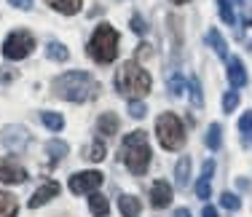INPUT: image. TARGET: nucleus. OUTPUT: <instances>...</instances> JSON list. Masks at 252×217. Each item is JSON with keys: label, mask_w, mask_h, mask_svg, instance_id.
Instances as JSON below:
<instances>
[{"label": "nucleus", "mask_w": 252, "mask_h": 217, "mask_svg": "<svg viewBox=\"0 0 252 217\" xmlns=\"http://www.w3.org/2000/svg\"><path fill=\"white\" fill-rule=\"evenodd\" d=\"M175 217H190V212H188V209H177Z\"/></svg>", "instance_id": "38"}, {"label": "nucleus", "mask_w": 252, "mask_h": 217, "mask_svg": "<svg viewBox=\"0 0 252 217\" xmlns=\"http://www.w3.org/2000/svg\"><path fill=\"white\" fill-rule=\"evenodd\" d=\"M207 148L209 150H220V142H223V129H220V124H212L207 131Z\"/></svg>", "instance_id": "22"}, {"label": "nucleus", "mask_w": 252, "mask_h": 217, "mask_svg": "<svg viewBox=\"0 0 252 217\" xmlns=\"http://www.w3.org/2000/svg\"><path fill=\"white\" fill-rule=\"evenodd\" d=\"M59 196V183H54V180H49V183H43L38 190L32 193V198H30V209H38V207H43V204H49L51 198H57Z\"/></svg>", "instance_id": "10"}, {"label": "nucleus", "mask_w": 252, "mask_h": 217, "mask_svg": "<svg viewBox=\"0 0 252 217\" xmlns=\"http://www.w3.org/2000/svg\"><path fill=\"white\" fill-rule=\"evenodd\" d=\"M212 172H215V161H204V169H201V177H212Z\"/></svg>", "instance_id": "35"}, {"label": "nucleus", "mask_w": 252, "mask_h": 217, "mask_svg": "<svg viewBox=\"0 0 252 217\" xmlns=\"http://www.w3.org/2000/svg\"><path fill=\"white\" fill-rule=\"evenodd\" d=\"M142 57H151V46H148V43L137 46V59H142Z\"/></svg>", "instance_id": "36"}, {"label": "nucleus", "mask_w": 252, "mask_h": 217, "mask_svg": "<svg viewBox=\"0 0 252 217\" xmlns=\"http://www.w3.org/2000/svg\"><path fill=\"white\" fill-rule=\"evenodd\" d=\"M105 153H107L105 145H102L99 140H94L86 150H83V158H86V161H102V158H105Z\"/></svg>", "instance_id": "24"}, {"label": "nucleus", "mask_w": 252, "mask_h": 217, "mask_svg": "<svg viewBox=\"0 0 252 217\" xmlns=\"http://www.w3.org/2000/svg\"><path fill=\"white\" fill-rule=\"evenodd\" d=\"M89 57L99 64H107L118 57V32L113 24H99L89 40Z\"/></svg>", "instance_id": "4"}, {"label": "nucleus", "mask_w": 252, "mask_h": 217, "mask_svg": "<svg viewBox=\"0 0 252 217\" xmlns=\"http://www.w3.org/2000/svg\"><path fill=\"white\" fill-rule=\"evenodd\" d=\"M67 142H62V140H51V142H46V153L51 155V161L57 164V161H62L64 155H67Z\"/></svg>", "instance_id": "20"}, {"label": "nucleus", "mask_w": 252, "mask_h": 217, "mask_svg": "<svg viewBox=\"0 0 252 217\" xmlns=\"http://www.w3.org/2000/svg\"><path fill=\"white\" fill-rule=\"evenodd\" d=\"M11 5H14V8H22V11H30L32 8V0H8Z\"/></svg>", "instance_id": "34"}, {"label": "nucleus", "mask_w": 252, "mask_h": 217, "mask_svg": "<svg viewBox=\"0 0 252 217\" xmlns=\"http://www.w3.org/2000/svg\"><path fill=\"white\" fill-rule=\"evenodd\" d=\"M32 48H35L32 35H30L27 30H14V32L5 38V43H3V57L19 62V59H25V57L32 54Z\"/></svg>", "instance_id": "6"}, {"label": "nucleus", "mask_w": 252, "mask_h": 217, "mask_svg": "<svg viewBox=\"0 0 252 217\" xmlns=\"http://www.w3.org/2000/svg\"><path fill=\"white\" fill-rule=\"evenodd\" d=\"M236 105H239V94L236 92H225L223 94V110L231 113V110H236Z\"/></svg>", "instance_id": "30"}, {"label": "nucleus", "mask_w": 252, "mask_h": 217, "mask_svg": "<svg viewBox=\"0 0 252 217\" xmlns=\"http://www.w3.org/2000/svg\"><path fill=\"white\" fill-rule=\"evenodd\" d=\"M151 204L156 209H164L172 204V185L164 183V180H156L151 188Z\"/></svg>", "instance_id": "11"}, {"label": "nucleus", "mask_w": 252, "mask_h": 217, "mask_svg": "<svg viewBox=\"0 0 252 217\" xmlns=\"http://www.w3.org/2000/svg\"><path fill=\"white\" fill-rule=\"evenodd\" d=\"M27 180V172L19 161L14 158H0V183L5 185H19Z\"/></svg>", "instance_id": "8"}, {"label": "nucleus", "mask_w": 252, "mask_h": 217, "mask_svg": "<svg viewBox=\"0 0 252 217\" xmlns=\"http://www.w3.org/2000/svg\"><path fill=\"white\" fill-rule=\"evenodd\" d=\"M129 116H131V118H137V121H140V118H145V116H148V107H145V102H140V99H131V102H129Z\"/></svg>", "instance_id": "27"}, {"label": "nucleus", "mask_w": 252, "mask_h": 217, "mask_svg": "<svg viewBox=\"0 0 252 217\" xmlns=\"http://www.w3.org/2000/svg\"><path fill=\"white\" fill-rule=\"evenodd\" d=\"M99 92H102L99 81L92 78L89 72H83V70H70V72H64V75H59L57 81H54V94L67 99V102H89Z\"/></svg>", "instance_id": "1"}, {"label": "nucleus", "mask_w": 252, "mask_h": 217, "mask_svg": "<svg viewBox=\"0 0 252 217\" xmlns=\"http://www.w3.org/2000/svg\"><path fill=\"white\" fill-rule=\"evenodd\" d=\"M40 121H43V124L49 126L51 131H62V129H64V118L59 116V113H51V110H46V113H40Z\"/></svg>", "instance_id": "23"}, {"label": "nucleus", "mask_w": 252, "mask_h": 217, "mask_svg": "<svg viewBox=\"0 0 252 217\" xmlns=\"http://www.w3.org/2000/svg\"><path fill=\"white\" fill-rule=\"evenodd\" d=\"M16 212H19L16 198L11 196V193L0 190V217H16Z\"/></svg>", "instance_id": "17"}, {"label": "nucleus", "mask_w": 252, "mask_h": 217, "mask_svg": "<svg viewBox=\"0 0 252 217\" xmlns=\"http://www.w3.org/2000/svg\"><path fill=\"white\" fill-rule=\"evenodd\" d=\"M172 3H177V5H183V3H188V0H172Z\"/></svg>", "instance_id": "39"}, {"label": "nucleus", "mask_w": 252, "mask_h": 217, "mask_svg": "<svg viewBox=\"0 0 252 217\" xmlns=\"http://www.w3.org/2000/svg\"><path fill=\"white\" fill-rule=\"evenodd\" d=\"M97 129H99V134L113 137V134L118 131V116H116V113H102V116H99V124H97Z\"/></svg>", "instance_id": "13"}, {"label": "nucleus", "mask_w": 252, "mask_h": 217, "mask_svg": "<svg viewBox=\"0 0 252 217\" xmlns=\"http://www.w3.org/2000/svg\"><path fill=\"white\" fill-rule=\"evenodd\" d=\"M196 196L204 198V201H207V198L212 196V185H209V180H207V177H201L199 183H196Z\"/></svg>", "instance_id": "29"}, {"label": "nucleus", "mask_w": 252, "mask_h": 217, "mask_svg": "<svg viewBox=\"0 0 252 217\" xmlns=\"http://www.w3.org/2000/svg\"><path fill=\"white\" fill-rule=\"evenodd\" d=\"M228 81L233 89H242L247 83V72H244V64L239 57H228Z\"/></svg>", "instance_id": "12"}, {"label": "nucleus", "mask_w": 252, "mask_h": 217, "mask_svg": "<svg viewBox=\"0 0 252 217\" xmlns=\"http://www.w3.org/2000/svg\"><path fill=\"white\" fill-rule=\"evenodd\" d=\"M102 172H94V169H89V172H78L70 177V190L75 193V196H83V193H94L102 185Z\"/></svg>", "instance_id": "7"}, {"label": "nucleus", "mask_w": 252, "mask_h": 217, "mask_svg": "<svg viewBox=\"0 0 252 217\" xmlns=\"http://www.w3.org/2000/svg\"><path fill=\"white\" fill-rule=\"evenodd\" d=\"M218 8H220V19L228 22V24H236V16H233V8L228 0H218Z\"/></svg>", "instance_id": "26"}, {"label": "nucleus", "mask_w": 252, "mask_h": 217, "mask_svg": "<svg viewBox=\"0 0 252 217\" xmlns=\"http://www.w3.org/2000/svg\"><path fill=\"white\" fill-rule=\"evenodd\" d=\"M46 57L54 59V62H67V59H70V51H67L62 43H57V40H49V46H46Z\"/></svg>", "instance_id": "19"}, {"label": "nucleus", "mask_w": 252, "mask_h": 217, "mask_svg": "<svg viewBox=\"0 0 252 217\" xmlns=\"http://www.w3.org/2000/svg\"><path fill=\"white\" fill-rule=\"evenodd\" d=\"M3 145L14 153H22V150L30 145V131L25 126H5L3 129Z\"/></svg>", "instance_id": "9"}, {"label": "nucleus", "mask_w": 252, "mask_h": 217, "mask_svg": "<svg viewBox=\"0 0 252 217\" xmlns=\"http://www.w3.org/2000/svg\"><path fill=\"white\" fill-rule=\"evenodd\" d=\"M46 3L51 5V8H57L59 14H78L81 11V0H46Z\"/></svg>", "instance_id": "18"}, {"label": "nucleus", "mask_w": 252, "mask_h": 217, "mask_svg": "<svg viewBox=\"0 0 252 217\" xmlns=\"http://www.w3.org/2000/svg\"><path fill=\"white\" fill-rule=\"evenodd\" d=\"M175 177H177V185H180V188H185V185H188V180H190V158H188V155L177 161Z\"/></svg>", "instance_id": "21"}, {"label": "nucleus", "mask_w": 252, "mask_h": 217, "mask_svg": "<svg viewBox=\"0 0 252 217\" xmlns=\"http://www.w3.org/2000/svg\"><path fill=\"white\" fill-rule=\"evenodd\" d=\"M131 30H134L137 35H145L148 32V24H145V19H142V16H131Z\"/></svg>", "instance_id": "32"}, {"label": "nucleus", "mask_w": 252, "mask_h": 217, "mask_svg": "<svg viewBox=\"0 0 252 217\" xmlns=\"http://www.w3.org/2000/svg\"><path fill=\"white\" fill-rule=\"evenodd\" d=\"M201 217H218V209H215L212 204H204V209H201Z\"/></svg>", "instance_id": "37"}, {"label": "nucleus", "mask_w": 252, "mask_h": 217, "mask_svg": "<svg viewBox=\"0 0 252 217\" xmlns=\"http://www.w3.org/2000/svg\"><path fill=\"white\" fill-rule=\"evenodd\" d=\"M169 92H172V96H183V92H185V81L180 75H175L169 81Z\"/></svg>", "instance_id": "31"}, {"label": "nucleus", "mask_w": 252, "mask_h": 217, "mask_svg": "<svg viewBox=\"0 0 252 217\" xmlns=\"http://www.w3.org/2000/svg\"><path fill=\"white\" fill-rule=\"evenodd\" d=\"M118 209H121L124 217H137L142 209V204H140V198H134V196H121L118 198Z\"/></svg>", "instance_id": "15"}, {"label": "nucleus", "mask_w": 252, "mask_h": 217, "mask_svg": "<svg viewBox=\"0 0 252 217\" xmlns=\"http://www.w3.org/2000/svg\"><path fill=\"white\" fill-rule=\"evenodd\" d=\"M118 153H121L126 169H129L131 174H137V177L145 174L148 166H151V155L153 153H151V145H148L145 131H131V134H126Z\"/></svg>", "instance_id": "2"}, {"label": "nucleus", "mask_w": 252, "mask_h": 217, "mask_svg": "<svg viewBox=\"0 0 252 217\" xmlns=\"http://www.w3.org/2000/svg\"><path fill=\"white\" fill-rule=\"evenodd\" d=\"M239 129H242V131H252V110H247L242 116V121H239Z\"/></svg>", "instance_id": "33"}, {"label": "nucleus", "mask_w": 252, "mask_h": 217, "mask_svg": "<svg viewBox=\"0 0 252 217\" xmlns=\"http://www.w3.org/2000/svg\"><path fill=\"white\" fill-rule=\"evenodd\" d=\"M220 204H223V209H228V212H239V209H242L239 196H236V193H228V190L220 196Z\"/></svg>", "instance_id": "25"}, {"label": "nucleus", "mask_w": 252, "mask_h": 217, "mask_svg": "<svg viewBox=\"0 0 252 217\" xmlns=\"http://www.w3.org/2000/svg\"><path fill=\"white\" fill-rule=\"evenodd\" d=\"M156 134H158L161 148H166V150H177L185 142V129L175 113H161L156 118Z\"/></svg>", "instance_id": "5"}, {"label": "nucleus", "mask_w": 252, "mask_h": 217, "mask_svg": "<svg viewBox=\"0 0 252 217\" xmlns=\"http://www.w3.org/2000/svg\"><path fill=\"white\" fill-rule=\"evenodd\" d=\"M151 75L148 70H142L137 62H124L121 70L116 72V92L129 99H142L145 94H151Z\"/></svg>", "instance_id": "3"}, {"label": "nucleus", "mask_w": 252, "mask_h": 217, "mask_svg": "<svg viewBox=\"0 0 252 217\" xmlns=\"http://www.w3.org/2000/svg\"><path fill=\"white\" fill-rule=\"evenodd\" d=\"M188 86H190V102H193V107H201L204 99H201V86H199V81H196V78H190Z\"/></svg>", "instance_id": "28"}, {"label": "nucleus", "mask_w": 252, "mask_h": 217, "mask_svg": "<svg viewBox=\"0 0 252 217\" xmlns=\"http://www.w3.org/2000/svg\"><path fill=\"white\" fill-rule=\"evenodd\" d=\"M89 209H92L94 217H107L110 204H107V198L102 196V193H92V198H89Z\"/></svg>", "instance_id": "16"}, {"label": "nucleus", "mask_w": 252, "mask_h": 217, "mask_svg": "<svg viewBox=\"0 0 252 217\" xmlns=\"http://www.w3.org/2000/svg\"><path fill=\"white\" fill-rule=\"evenodd\" d=\"M207 43L215 48V54H218L220 59H225V62H228V46H225L223 35H220L218 30H215V27H212V30H209V32H207Z\"/></svg>", "instance_id": "14"}]
</instances>
